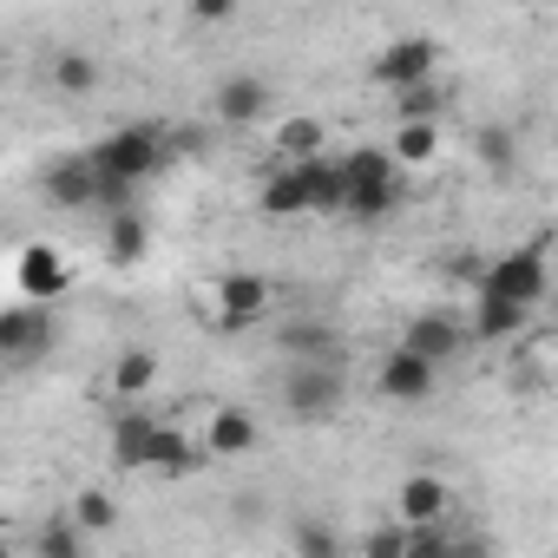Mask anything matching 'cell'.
Instances as JSON below:
<instances>
[{"mask_svg":"<svg viewBox=\"0 0 558 558\" xmlns=\"http://www.w3.org/2000/svg\"><path fill=\"white\" fill-rule=\"evenodd\" d=\"M401 165L388 158V145H355L349 158H336V184H342V217H355V223H381V217H395L401 210Z\"/></svg>","mask_w":558,"mask_h":558,"instance_id":"cell-1","label":"cell"},{"mask_svg":"<svg viewBox=\"0 0 558 558\" xmlns=\"http://www.w3.org/2000/svg\"><path fill=\"white\" fill-rule=\"evenodd\" d=\"M165 158H171V145H165L158 125H119V132H106V138L93 145L99 178H119V184H132V191H138L145 178H158Z\"/></svg>","mask_w":558,"mask_h":558,"instance_id":"cell-2","label":"cell"},{"mask_svg":"<svg viewBox=\"0 0 558 558\" xmlns=\"http://www.w3.org/2000/svg\"><path fill=\"white\" fill-rule=\"evenodd\" d=\"M473 290H493V296H506V303H525V310H538V303L551 296V263H545V236H532V243L506 250L499 263H486V276H480Z\"/></svg>","mask_w":558,"mask_h":558,"instance_id":"cell-3","label":"cell"},{"mask_svg":"<svg viewBox=\"0 0 558 558\" xmlns=\"http://www.w3.org/2000/svg\"><path fill=\"white\" fill-rule=\"evenodd\" d=\"M269 303H276V283H269V276H256V269H230V276H217V283L204 290V316H210V329L263 323Z\"/></svg>","mask_w":558,"mask_h":558,"instance_id":"cell-4","label":"cell"},{"mask_svg":"<svg viewBox=\"0 0 558 558\" xmlns=\"http://www.w3.org/2000/svg\"><path fill=\"white\" fill-rule=\"evenodd\" d=\"M342 401H349V381H342L336 362H303V355H290V375H283V408H290V414L323 421V414H336Z\"/></svg>","mask_w":558,"mask_h":558,"instance_id":"cell-5","label":"cell"},{"mask_svg":"<svg viewBox=\"0 0 558 558\" xmlns=\"http://www.w3.org/2000/svg\"><path fill=\"white\" fill-rule=\"evenodd\" d=\"M40 191H47L53 210H99V204H106V178H99L93 151H66V158H53L47 178H40Z\"/></svg>","mask_w":558,"mask_h":558,"instance_id":"cell-6","label":"cell"},{"mask_svg":"<svg viewBox=\"0 0 558 558\" xmlns=\"http://www.w3.org/2000/svg\"><path fill=\"white\" fill-rule=\"evenodd\" d=\"M375 388H381V401H401V408H421L434 388H440V368L427 362V355H414V349H388L381 355V368H375Z\"/></svg>","mask_w":558,"mask_h":558,"instance_id":"cell-7","label":"cell"},{"mask_svg":"<svg viewBox=\"0 0 558 558\" xmlns=\"http://www.w3.org/2000/svg\"><path fill=\"white\" fill-rule=\"evenodd\" d=\"M440 73V47L427 40V34H401V40H388L381 53H375V86H421V80H434Z\"/></svg>","mask_w":558,"mask_h":558,"instance_id":"cell-8","label":"cell"},{"mask_svg":"<svg viewBox=\"0 0 558 558\" xmlns=\"http://www.w3.org/2000/svg\"><path fill=\"white\" fill-rule=\"evenodd\" d=\"M47 342H53V316H47V303H14V310H0V362H34V355H47Z\"/></svg>","mask_w":558,"mask_h":558,"instance_id":"cell-9","label":"cell"},{"mask_svg":"<svg viewBox=\"0 0 558 558\" xmlns=\"http://www.w3.org/2000/svg\"><path fill=\"white\" fill-rule=\"evenodd\" d=\"M395 519L401 525H447L453 519V480L440 473H408L395 486Z\"/></svg>","mask_w":558,"mask_h":558,"instance_id":"cell-10","label":"cell"},{"mask_svg":"<svg viewBox=\"0 0 558 558\" xmlns=\"http://www.w3.org/2000/svg\"><path fill=\"white\" fill-rule=\"evenodd\" d=\"M256 434H263V427H256V414H250V408H236V401H223V408H210V414H204V434H197V440H204V453H210V460H243V453H256Z\"/></svg>","mask_w":558,"mask_h":558,"instance_id":"cell-11","label":"cell"},{"mask_svg":"<svg viewBox=\"0 0 558 558\" xmlns=\"http://www.w3.org/2000/svg\"><path fill=\"white\" fill-rule=\"evenodd\" d=\"M66 256L53 250V243H27L21 256H14V290L27 296V303H53L60 290H66Z\"/></svg>","mask_w":558,"mask_h":558,"instance_id":"cell-12","label":"cell"},{"mask_svg":"<svg viewBox=\"0 0 558 558\" xmlns=\"http://www.w3.org/2000/svg\"><path fill=\"white\" fill-rule=\"evenodd\" d=\"M401 349H414V355H427L434 368H447V362L466 349V323H453L447 310H427V316H414V323L401 329Z\"/></svg>","mask_w":558,"mask_h":558,"instance_id":"cell-13","label":"cell"},{"mask_svg":"<svg viewBox=\"0 0 558 558\" xmlns=\"http://www.w3.org/2000/svg\"><path fill=\"white\" fill-rule=\"evenodd\" d=\"M204 460H210V453H204V440H197V434H184V427H165V421H158L151 453H145V473H158V480H191Z\"/></svg>","mask_w":558,"mask_h":558,"instance_id":"cell-14","label":"cell"},{"mask_svg":"<svg viewBox=\"0 0 558 558\" xmlns=\"http://www.w3.org/2000/svg\"><path fill=\"white\" fill-rule=\"evenodd\" d=\"M145 250H151V223H145V210H138V204H112V210H106V263L138 269Z\"/></svg>","mask_w":558,"mask_h":558,"instance_id":"cell-15","label":"cell"},{"mask_svg":"<svg viewBox=\"0 0 558 558\" xmlns=\"http://www.w3.org/2000/svg\"><path fill=\"white\" fill-rule=\"evenodd\" d=\"M525 323H532V310H525V303H506V296H493V290H473L466 342H512Z\"/></svg>","mask_w":558,"mask_h":558,"instance_id":"cell-16","label":"cell"},{"mask_svg":"<svg viewBox=\"0 0 558 558\" xmlns=\"http://www.w3.org/2000/svg\"><path fill=\"white\" fill-rule=\"evenodd\" d=\"M210 112H217V125H256L263 112H269V86L256 80V73H230L223 86H217V99H210Z\"/></svg>","mask_w":558,"mask_h":558,"instance_id":"cell-17","label":"cell"},{"mask_svg":"<svg viewBox=\"0 0 558 558\" xmlns=\"http://www.w3.org/2000/svg\"><path fill=\"white\" fill-rule=\"evenodd\" d=\"M151 388H158V355H151V349H138V342H132V349H119V355H112V368H106V395L125 408V401H145Z\"/></svg>","mask_w":558,"mask_h":558,"instance_id":"cell-18","label":"cell"},{"mask_svg":"<svg viewBox=\"0 0 558 558\" xmlns=\"http://www.w3.org/2000/svg\"><path fill=\"white\" fill-rule=\"evenodd\" d=\"M151 434H158V421H151L138 401H125V408H119V421H112V466H125V473H145Z\"/></svg>","mask_w":558,"mask_h":558,"instance_id":"cell-19","label":"cell"},{"mask_svg":"<svg viewBox=\"0 0 558 558\" xmlns=\"http://www.w3.org/2000/svg\"><path fill=\"white\" fill-rule=\"evenodd\" d=\"M388 158H395L401 171H427V165L440 158V119H395Z\"/></svg>","mask_w":558,"mask_h":558,"instance_id":"cell-20","label":"cell"},{"mask_svg":"<svg viewBox=\"0 0 558 558\" xmlns=\"http://www.w3.org/2000/svg\"><path fill=\"white\" fill-rule=\"evenodd\" d=\"M269 145H276V158H323V145H329V125L323 119H310V112H290V119H276V132H269Z\"/></svg>","mask_w":558,"mask_h":558,"instance_id":"cell-21","label":"cell"},{"mask_svg":"<svg viewBox=\"0 0 558 558\" xmlns=\"http://www.w3.org/2000/svg\"><path fill=\"white\" fill-rule=\"evenodd\" d=\"M47 80H53V93H60V99H93V93H99V60H93V53H80V47H66V53H53Z\"/></svg>","mask_w":558,"mask_h":558,"instance_id":"cell-22","label":"cell"},{"mask_svg":"<svg viewBox=\"0 0 558 558\" xmlns=\"http://www.w3.org/2000/svg\"><path fill=\"white\" fill-rule=\"evenodd\" d=\"M73 525H80L86 538H106V532L119 525V499H112L106 486H86V493H73Z\"/></svg>","mask_w":558,"mask_h":558,"instance_id":"cell-23","label":"cell"},{"mask_svg":"<svg viewBox=\"0 0 558 558\" xmlns=\"http://www.w3.org/2000/svg\"><path fill=\"white\" fill-rule=\"evenodd\" d=\"M283 349L303 355V362H336V329L329 323H290L283 329Z\"/></svg>","mask_w":558,"mask_h":558,"instance_id":"cell-24","label":"cell"},{"mask_svg":"<svg viewBox=\"0 0 558 558\" xmlns=\"http://www.w3.org/2000/svg\"><path fill=\"white\" fill-rule=\"evenodd\" d=\"M388 99H395V119H440V106H447V93H440L434 80H421V86H395Z\"/></svg>","mask_w":558,"mask_h":558,"instance_id":"cell-25","label":"cell"},{"mask_svg":"<svg viewBox=\"0 0 558 558\" xmlns=\"http://www.w3.org/2000/svg\"><path fill=\"white\" fill-rule=\"evenodd\" d=\"M34 551H40V558H80V551H86V532H80L73 519H53V525L34 532Z\"/></svg>","mask_w":558,"mask_h":558,"instance_id":"cell-26","label":"cell"},{"mask_svg":"<svg viewBox=\"0 0 558 558\" xmlns=\"http://www.w3.org/2000/svg\"><path fill=\"white\" fill-rule=\"evenodd\" d=\"M290 545H296L303 558H336V551H342V538H336L329 525H316V519H296V525H290Z\"/></svg>","mask_w":558,"mask_h":558,"instance_id":"cell-27","label":"cell"},{"mask_svg":"<svg viewBox=\"0 0 558 558\" xmlns=\"http://www.w3.org/2000/svg\"><path fill=\"white\" fill-rule=\"evenodd\" d=\"M408 545H414V525H401V519H395V525H375V532L362 538L368 558H408Z\"/></svg>","mask_w":558,"mask_h":558,"instance_id":"cell-28","label":"cell"},{"mask_svg":"<svg viewBox=\"0 0 558 558\" xmlns=\"http://www.w3.org/2000/svg\"><path fill=\"white\" fill-rule=\"evenodd\" d=\"M184 14H191V27H230L243 14V0H184Z\"/></svg>","mask_w":558,"mask_h":558,"instance_id":"cell-29","label":"cell"},{"mask_svg":"<svg viewBox=\"0 0 558 558\" xmlns=\"http://www.w3.org/2000/svg\"><path fill=\"white\" fill-rule=\"evenodd\" d=\"M480 158H486L493 171H512V158H519V151H512V132L486 125V132H480Z\"/></svg>","mask_w":558,"mask_h":558,"instance_id":"cell-30","label":"cell"}]
</instances>
